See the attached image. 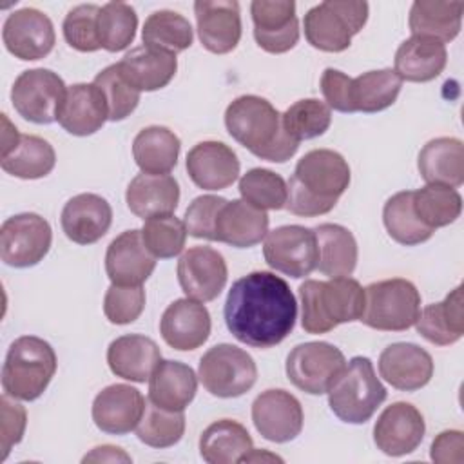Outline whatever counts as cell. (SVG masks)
<instances>
[{
	"mask_svg": "<svg viewBox=\"0 0 464 464\" xmlns=\"http://www.w3.org/2000/svg\"><path fill=\"white\" fill-rule=\"evenodd\" d=\"M223 315L228 332L239 343L265 350L290 335L297 319V301L283 277L254 270L232 283Z\"/></svg>",
	"mask_w": 464,
	"mask_h": 464,
	"instance_id": "obj_1",
	"label": "cell"
},
{
	"mask_svg": "<svg viewBox=\"0 0 464 464\" xmlns=\"http://www.w3.org/2000/svg\"><path fill=\"white\" fill-rule=\"evenodd\" d=\"M352 174L350 165L332 149H314L295 165L288 179L286 210L301 218L328 214L346 192Z\"/></svg>",
	"mask_w": 464,
	"mask_h": 464,
	"instance_id": "obj_2",
	"label": "cell"
},
{
	"mask_svg": "<svg viewBox=\"0 0 464 464\" xmlns=\"http://www.w3.org/2000/svg\"><path fill=\"white\" fill-rule=\"evenodd\" d=\"M228 134L259 160L272 163L288 161L299 149L281 123V112L265 98L243 94L225 111Z\"/></svg>",
	"mask_w": 464,
	"mask_h": 464,
	"instance_id": "obj_3",
	"label": "cell"
},
{
	"mask_svg": "<svg viewBox=\"0 0 464 464\" xmlns=\"http://www.w3.org/2000/svg\"><path fill=\"white\" fill-rule=\"evenodd\" d=\"M301 326L306 334H328L343 323L359 321L364 310V288L350 276L328 281L306 279L299 286Z\"/></svg>",
	"mask_w": 464,
	"mask_h": 464,
	"instance_id": "obj_4",
	"label": "cell"
},
{
	"mask_svg": "<svg viewBox=\"0 0 464 464\" xmlns=\"http://www.w3.org/2000/svg\"><path fill=\"white\" fill-rule=\"evenodd\" d=\"M56 368V353L47 341L22 335L11 343L2 366L4 393L16 401H34L47 390Z\"/></svg>",
	"mask_w": 464,
	"mask_h": 464,
	"instance_id": "obj_5",
	"label": "cell"
},
{
	"mask_svg": "<svg viewBox=\"0 0 464 464\" xmlns=\"http://www.w3.org/2000/svg\"><path fill=\"white\" fill-rule=\"evenodd\" d=\"M386 395L388 392L379 381L372 361L357 355L346 362L328 390V406L339 420L364 424L386 401Z\"/></svg>",
	"mask_w": 464,
	"mask_h": 464,
	"instance_id": "obj_6",
	"label": "cell"
},
{
	"mask_svg": "<svg viewBox=\"0 0 464 464\" xmlns=\"http://www.w3.org/2000/svg\"><path fill=\"white\" fill-rule=\"evenodd\" d=\"M420 314L417 286L402 277L370 283L364 288V310L361 323L381 332H404Z\"/></svg>",
	"mask_w": 464,
	"mask_h": 464,
	"instance_id": "obj_7",
	"label": "cell"
},
{
	"mask_svg": "<svg viewBox=\"0 0 464 464\" xmlns=\"http://www.w3.org/2000/svg\"><path fill=\"white\" fill-rule=\"evenodd\" d=\"M368 20L366 2L326 0L306 11L303 25L306 42L324 53H343L350 47Z\"/></svg>",
	"mask_w": 464,
	"mask_h": 464,
	"instance_id": "obj_8",
	"label": "cell"
},
{
	"mask_svg": "<svg viewBox=\"0 0 464 464\" xmlns=\"http://www.w3.org/2000/svg\"><path fill=\"white\" fill-rule=\"evenodd\" d=\"M198 379L210 395L236 399L252 390L257 381V366L246 350L221 343L208 348L199 359Z\"/></svg>",
	"mask_w": 464,
	"mask_h": 464,
	"instance_id": "obj_9",
	"label": "cell"
},
{
	"mask_svg": "<svg viewBox=\"0 0 464 464\" xmlns=\"http://www.w3.org/2000/svg\"><path fill=\"white\" fill-rule=\"evenodd\" d=\"M346 366L344 353L324 341H310L294 346L286 357L288 381L310 395L328 393Z\"/></svg>",
	"mask_w": 464,
	"mask_h": 464,
	"instance_id": "obj_10",
	"label": "cell"
},
{
	"mask_svg": "<svg viewBox=\"0 0 464 464\" xmlns=\"http://www.w3.org/2000/svg\"><path fill=\"white\" fill-rule=\"evenodd\" d=\"M67 85L51 69H29L18 74L11 87V103L27 121L49 125L56 121Z\"/></svg>",
	"mask_w": 464,
	"mask_h": 464,
	"instance_id": "obj_11",
	"label": "cell"
},
{
	"mask_svg": "<svg viewBox=\"0 0 464 464\" xmlns=\"http://www.w3.org/2000/svg\"><path fill=\"white\" fill-rule=\"evenodd\" d=\"M263 256L270 268L301 279L317 268L319 250L314 228L303 225H283L265 236Z\"/></svg>",
	"mask_w": 464,
	"mask_h": 464,
	"instance_id": "obj_12",
	"label": "cell"
},
{
	"mask_svg": "<svg viewBox=\"0 0 464 464\" xmlns=\"http://www.w3.org/2000/svg\"><path fill=\"white\" fill-rule=\"evenodd\" d=\"M53 230L47 219L34 212L7 218L0 227V257L7 266L29 268L49 252Z\"/></svg>",
	"mask_w": 464,
	"mask_h": 464,
	"instance_id": "obj_13",
	"label": "cell"
},
{
	"mask_svg": "<svg viewBox=\"0 0 464 464\" xmlns=\"http://www.w3.org/2000/svg\"><path fill=\"white\" fill-rule=\"evenodd\" d=\"M2 40L14 58L36 62L54 49L56 34L54 25L45 13L34 7H22L5 18Z\"/></svg>",
	"mask_w": 464,
	"mask_h": 464,
	"instance_id": "obj_14",
	"label": "cell"
},
{
	"mask_svg": "<svg viewBox=\"0 0 464 464\" xmlns=\"http://www.w3.org/2000/svg\"><path fill=\"white\" fill-rule=\"evenodd\" d=\"M252 422L263 439L277 444L290 442L303 430V406L286 390H265L252 402Z\"/></svg>",
	"mask_w": 464,
	"mask_h": 464,
	"instance_id": "obj_15",
	"label": "cell"
},
{
	"mask_svg": "<svg viewBox=\"0 0 464 464\" xmlns=\"http://www.w3.org/2000/svg\"><path fill=\"white\" fill-rule=\"evenodd\" d=\"M176 272L185 295L199 303L214 301L228 279L225 257L210 246H192L185 250L178 261Z\"/></svg>",
	"mask_w": 464,
	"mask_h": 464,
	"instance_id": "obj_16",
	"label": "cell"
},
{
	"mask_svg": "<svg viewBox=\"0 0 464 464\" xmlns=\"http://www.w3.org/2000/svg\"><path fill=\"white\" fill-rule=\"evenodd\" d=\"M254 38L270 54H283L299 42V22L292 0H254L250 4Z\"/></svg>",
	"mask_w": 464,
	"mask_h": 464,
	"instance_id": "obj_17",
	"label": "cell"
},
{
	"mask_svg": "<svg viewBox=\"0 0 464 464\" xmlns=\"http://www.w3.org/2000/svg\"><path fill=\"white\" fill-rule=\"evenodd\" d=\"M422 413L410 402H393L384 408L373 426V442L388 457H402L415 451L424 439Z\"/></svg>",
	"mask_w": 464,
	"mask_h": 464,
	"instance_id": "obj_18",
	"label": "cell"
},
{
	"mask_svg": "<svg viewBox=\"0 0 464 464\" xmlns=\"http://www.w3.org/2000/svg\"><path fill=\"white\" fill-rule=\"evenodd\" d=\"M156 268V257L143 243L141 230H125L116 236L105 252V272L112 285L140 286Z\"/></svg>",
	"mask_w": 464,
	"mask_h": 464,
	"instance_id": "obj_19",
	"label": "cell"
},
{
	"mask_svg": "<svg viewBox=\"0 0 464 464\" xmlns=\"http://www.w3.org/2000/svg\"><path fill=\"white\" fill-rule=\"evenodd\" d=\"M198 36L201 45L214 54L234 51L241 40V13L236 0L194 2Z\"/></svg>",
	"mask_w": 464,
	"mask_h": 464,
	"instance_id": "obj_20",
	"label": "cell"
},
{
	"mask_svg": "<svg viewBox=\"0 0 464 464\" xmlns=\"http://www.w3.org/2000/svg\"><path fill=\"white\" fill-rule=\"evenodd\" d=\"M210 314L207 306L190 297L172 301L160 319L163 341L178 352H192L210 335Z\"/></svg>",
	"mask_w": 464,
	"mask_h": 464,
	"instance_id": "obj_21",
	"label": "cell"
},
{
	"mask_svg": "<svg viewBox=\"0 0 464 464\" xmlns=\"http://www.w3.org/2000/svg\"><path fill=\"white\" fill-rule=\"evenodd\" d=\"M145 397L129 384H111L92 401V420L98 430L109 435H127L136 430L143 410Z\"/></svg>",
	"mask_w": 464,
	"mask_h": 464,
	"instance_id": "obj_22",
	"label": "cell"
},
{
	"mask_svg": "<svg viewBox=\"0 0 464 464\" xmlns=\"http://www.w3.org/2000/svg\"><path fill=\"white\" fill-rule=\"evenodd\" d=\"M379 373L395 390L415 392L433 377L431 355L413 343H393L379 355Z\"/></svg>",
	"mask_w": 464,
	"mask_h": 464,
	"instance_id": "obj_23",
	"label": "cell"
},
{
	"mask_svg": "<svg viewBox=\"0 0 464 464\" xmlns=\"http://www.w3.org/2000/svg\"><path fill=\"white\" fill-rule=\"evenodd\" d=\"M239 160L223 141H199L187 152V172L203 190H223L239 178Z\"/></svg>",
	"mask_w": 464,
	"mask_h": 464,
	"instance_id": "obj_24",
	"label": "cell"
},
{
	"mask_svg": "<svg viewBox=\"0 0 464 464\" xmlns=\"http://www.w3.org/2000/svg\"><path fill=\"white\" fill-rule=\"evenodd\" d=\"M60 223L67 239L76 245H92L109 232L112 208L105 198L83 192L63 205Z\"/></svg>",
	"mask_w": 464,
	"mask_h": 464,
	"instance_id": "obj_25",
	"label": "cell"
},
{
	"mask_svg": "<svg viewBox=\"0 0 464 464\" xmlns=\"http://www.w3.org/2000/svg\"><path fill=\"white\" fill-rule=\"evenodd\" d=\"M268 214L245 199L225 201L216 218L214 241L236 248H250L268 234Z\"/></svg>",
	"mask_w": 464,
	"mask_h": 464,
	"instance_id": "obj_26",
	"label": "cell"
},
{
	"mask_svg": "<svg viewBox=\"0 0 464 464\" xmlns=\"http://www.w3.org/2000/svg\"><path fill=\"white\" fill-rule=\"evenodd\" d=\"M109 120L107 102L94 83H74L67 87L65 100L56 121L72 136H91Z\"/></svg>",
	"mask_w": 464,
	"mask_h": 464,
	"instance_id": "obj_27",
	"label": "cell"
},
{
	"mask_svg": "<svg viewBox=\"0 0 464 464\" xmlns=\"http://www.w3.org/2000/svg\"><path fill=\"white\" fill-rule=\"evenodd\" d=\"M161 361L160 346L141 334L116 337L107 348V364L116 377L145 382Z\"/></svg>",
	"mask_w": 464,
	"mask_h": 464,
	"instance_id": "obj_28",
	"label": "cell"
},
{
	"mask_svg": "<svg viewBox=\"0 0 464 464\" xmlns=\"http://www.w3.org/2000/svg\"><path fill=\"white\" fill-rule=\"evenodd\" d=\"M125 201L129 210L141 219L174 214L179 203V185L170 174L141 172L130 179Z\"/></svg>",
	"mask_w": 464,
	"mask_h": 464,
	"instance_id": "obj_29",
	"label": "cell"
},
{
	"mask_svg": "<svg viewBox=\"0 0 464 464\" xmlns=\"http://www.w3.org/2000/svg\"><path fill=\"white\" fill-rule=\"evenodd\" d=\"M196 392V372L179 361H160L149 377V401L169 411H185Z\"/></svg>",
	"mask_w": 464,
	"mask_h": 464,
	"instance_id": "obj_30",
	"label": "cell"
},
{
	"mask_svg": "<svg viewBox=\"0 0 464 464\" xmlns=\"http://www.w3.org/2000/svg\"><path fill=\"white\" fill-rule=\"evenodd\" d=\"M446 62L448 51L444 44L428 36L411 34L399 45L393 71L402 82L424 83L435 80L444 71Z\"/></svg>",
	"mask_w": 464,
	"mask_h": 464,
	"instance_id": "obj_31",
	"label": "cell"
},
{
	"mask_svg": "<svg viewBox=\"0 0 464 464\" xmlns=\"http://www.w3.org/2000/svg\"><path fill=\"white\" fill-rule=\"evenodd\" d=\"M118 65L140 92H152L167 87L176 76L178 58L172 53L140 45L125 53Z\"/></svg>",
	"mask_w": 464,
	"mask_h": 464,
	"instance_id": "obj_32",
	"label": "cell"
},
{
	"mask_svg": "<svg viewBox=\"0 0 464 464\" xmlns=\"http://www.w3.org/2000/svg\"><path fill=\"white\" fill-rule=\"evenodd\" d=\"M417 169L426 183L457 188L464 183V145L459 138L430 140L419 152Z\"/></svg>",
	"mask_w": 464,
	"mask_h": 464,
	"instance_id": "obj_33",
	"label": "cell"
},
{
	"mask_svg": "<svg viewBox=\"0 0 464 464\" xmlns=\"http://www.w3.org/2000/svg\"><path fill=\"white\" fill-rule=\"evenodd\" d=\"M413 326L426 341L437 346H450L460 341L464 335L462 286L453 288L440 303L424 306Z\"/></svg>",
	"mask_w": 464,
	"mask_h": 464,
	"instance_id": "obj_34",
	"label": "cell"
},
{
	"mask_svg": "<svg viewBox=\"0 0 464 464\" xmlns=\"http://www.w3.org/2000/svg\"><path fill=\"white\" fill-rule=\"evenodd\" d=\"M464 2L451 0H415L410 9L408 25L411 34L428 36L440 44L457 38L462 25Z\"/></svg>",
	"mask_w": 464,
	"mask_h": 464,
	"instance_id": "obj_35",
	"label": "cell"
},
{
	"mask_svg": "<svg viewBox=\"0 0 464 464\" xmlns=\"http://www.w3.org/2000/svg\"><path fill=\"white\" fill-rule=\"evenodd\" d=\"M317 239V270L328 277L352 276L357 265V241L353 234L335 223H323L314 228Z\"/></svg>",
	"mask_w": 464,
	"mask_h": 464,
	"instance_id": "obj_36",
	"label": "cell"
},
{
	"mask_svg": "<svg viewBox=\"0 0 464 464\" xmlns=\"http://www.w3.org/2000/svg\"><path fill=\"white\" fill-rule=\"evenodd\" d=\"M254 448L246 428L232 419L207 426L199 437V455L208 464H236Z\"/></svg>",
	"mask_w": 464,
	"mask_h": 464,
	"instance_id": "obj_37",
	"label": "cell"
},
{
	"mask_svg": "<svg viewBox=\"0 0 464 464\" xmlns=\"http://www.w3.org/2000/svg\"><path fill=\"white\" fill-rule=\"evenodd\" d=\"M179 149V138L161 125L141 129L132 141L134 161L145 174H169L178 165Z\"/></svg>",
	"mask_w": 464,
	"mask_h": 464,
	"instance_id": "obj_38",
	"label": "cell"
},
{
	"mask_svg": "<svg viewBox=\"0 0 464 464\" xmlns=\"http://www.w3.org/2000/svg\"><path fill=\"white\" fill-rule=\"evenodd\" d=\"M2 170L20 179H40L51 174L56 165L53 145L34 134H22L16 147L2 156Z\"/></svg>",
	"mask_w": 464,
	"mask_h": 464,
	"instance_id": "obj_39",
	"label": "cell"
},
{
	"mask_svg": "<svg viewBox=\"0 0 464 464\" xmlns=\"http://www.w3.org/2000/svg\"><path fill=\"white\" fill-rule=\"evenodd\" d=\"M382 223L388 236L404 246H415L431 239L433 232L413 210V190L393 194L382 208Z\"/></svg>",
	"mask_w": 464,
	"mask_h": 464,
	"instance_id": "obj_40",
	"label": "cell"
},
{
	"mask_svg": "<svg viewBox=\"0 0 464 464\" xmlns=\"http://www.w3.org/2000/svg\"><path fill=\"white\" fill-rule=\"evenodd\" d=\"M143 45L178 54L192 45L194 33L190 22L170 9H160L147 16L141 29Z\"/></svg>",
	"mask_w": 464,
	"mask_h": 464,
	"instance_id": "obj_41",
	"label": "cell"
},
{
	"mask_svg": "<svg viewBox=\"0 0 464 464\" xmlns=\"http://www.w3.org/2000/svg\"><path fill=\"white\" fill-rule=\"evenodd\" d=\"M402 80L393 69L368 71L353 78L352 100L355 112H381L392 107L401 92Z\"/></svg>",
	"mask_w": 464,
	"mask_h": 464,
	"instance_id": "obj_42",
	"label": "cell"
},
{
	"mask_svg": "<svg viewBox=\"0 0 464 464\" xmlns=\"http://www.w3.org/2000/svg\"><path fill=\"white\" fill-rule=\"evenodd\" d=\"M413 210L426 227L437 230L457 221L462 212V198L451 187L426 183L413 190Z\"/></svg>",
	"mask_w": 464,
	"mask_h": 464,
	"instance_id": "obj_43",
	"label": "cell"
},
{
	"mask_svg": "<svg viewBox=\"0 0 464 464\" xmlns=\"http://www.w3.org/2000/svg\"><path fill=\"white\" fill-rule=\"evenodd\" d=\"M134 431L140 442L145 446L158 450L170 448L178 444L185 433V415L183 411H169L158 408L147 399L143 415Z\"/></svg>",
	"mask_w": 464,
	"mask_h": 464,
	"instance_id": "obj_44",
	"label": "cell"
},
{
	"mask_svg": "<svg viewBox=\"0 0 464 464\" xmlns=\"http://www.w3.org/2000/svg\"><path fill=\"white\" fill-rule=\"evenodd\" d=\"M138 14L125 2H109L100 7L98 36L102 49L109 53L125 51L136 38Z\"/></svg>",
	"mask_w": 464,
	"mask_h": 464,
	"instance_id": "obj_45",
	"label": "cell"
},
{
	"mask_svg": "<svg viewBox=\"0 0 464 464\" xmlns=\"http://www.w3.org/2000/svg\"><path fill=\"white\" fill-rule=\"evenodd\" d=\"M283 129L295 141L323 136L332 123V109L317 98H303L281 114Z\"/></svg>",
	"mask_w": 464,
	"mask_h": 464,
	"instance_id": "obj_46",
	"label": "cell"
},
{
	"mask_svg": "<svg viewBox=\"0 0 464 464\" xmlns=\"http://www.w3.org/2000/svg\"><path fill=\"white\" fill-rule=\"evenodd\" d=\"M239 194L246 203L261 210H281L286 207L288 185L270 169H250L239 178Z\"/></svg>",
	"mask_w": 464,
	"mask_h": 464,
	"instance_id": "obj_47",
	"label": "cell"
},
{
	"mask_svg": "<svg viewBox=\"0 0 464 464\" xmlns=\"http://www.w3.org/2000/svg\"><path fill=\"white\" fill-rule=\"evenodd\" d=\"M187 234L185 223L174 214L149 218L141 228L143 243L156 259H170L179 256L185 248Z\"/></svg>",
	"mask_w": 464,
	"mask_h": 464,
	"instance_id": "obj_48",
	"label": "cell"
},
{
	"mask_svg": "<svg viewBox=\"0 0 464 464\" xmlns=\"http://www.w3.org/2000/svg\"><path fill=\"white\" fill-rule=\"evenodd\" d=\"M103 94L109 109V121H121L134 112L140 103V91L125 78L118 63L100 71L92 82Z\"/></svg>",
	"mask_w": 464,
	"mask_h": 464,
	"instance_id": "obj_49",
	"label": "cell"
},
{
	"mask_svg": "<svg viewBox=\"0 0 464 464\" xmlns=\"http://www.w3.org/2000/svg\"><path fill=\"white\" fill-rule=\"evenodd\" d=\"M98 14L100 5L82 4L72 7L62 24V33L69 47L80 53H94L102 49L98 36Z\"/></svg>",
	"mask_w": 464,
	"mask_h": 464,
	"instance_id": "obj_50",
	"label": "cell"
},
{
	"mask_svg": "<svg viewBox=\"0 0 464 464\" xmlns=\"http://www.w3.org/2000/svg\"><path fill=\"white\" fill-rule=\"evenodd\" d=\"M143 286H120L112 285L107 288L103 297V314L112 324L134 323L145 308Z\"/></svg>",
	"mask_w": 464,
	"mask_h": 464,
	"instance_id": "obj_51",
	"label": "cell"
},
{
	"mask_svg": "<svg viewBox=\"0 0 464 464\" xmlns=\"http://www.w3.org/2000/svg\"><path fill=\"white\" fill-rule=\"evenodd\" d=\"M225 201H227L225 198L212 196V194L198 196L196 199H192V203L185 210V219H183L188 236L196 239L214 241L216 218Z\"/></svg>",
	"mask_w": 464,
	"mask_h": 464,
	"instance_id": "obj_52",
	"label": "cell"
},
{
	"mask_svg": "<svg viewBox=\"0 0 464 464\" xmlns=\"http://www.w3.org/2000/svg\"><path fill=\"white\" fill-rule=\"evenodd\" d=\"M27 426V411L16 399L4 393L0 397V450L2 460L7 459L11 448L24 439Z\"/></svg>",
	"mask_w": 464,
	"mask_h": 464,
	"instance_id": "obj_53",
	"label": "cell"
},
{
	"mask_svg": "<svg viewBox=\"0 0 464 464\" xmlns=\"http://www.w3.org/2000/svg\"><path fill=\"white\" fill-rule=\"evenodd\" d=\"M352 82L353 78L343 71L326 67L321 76V92L324 96V103L339 112H355L352 100Z\"/></svg>",
	"mask_w": 464,
	"mask_h": 464,
	"instance_id": "obj_54",
	"label": "cell"
},
{
	"mask_svg": "<svg viewBox=\"0 0 464 464\" xmlns=\"http://www.w3.org/2000/svg\"><path fill=\"white\" fill-rule=\"evenodd\" d=\"M430 457L439 464H460L464 460V433L460 430L440 431L431 442Z\"/></svg>",
	"mask_w": 464,
	"mask_h": 464,
	"instance_id": "obj_55",
	"label": "cell"
},
{
	"mask_svg": "<svg viewBox=\"0 0 464 464\" xmlns=\"http://www.w3.org/2000/svg\"><path fill=\"white\" fill-rule=\"evenodd\" d=\"M82 462H130V457L118 446L103 444L87 453Z\"/></svg>",
	"mask_w": 464,
	"mask_h": 464,
	"instance_id": "obj_56",
	"label": "cell"
},
{
	"mask_svg": "<svg viewBox=\"0 0 464 464\" xmlns=\"http://www.w3.org/2000/svg\"><path fill=\"white\" fill-rule=\"evenodd\" d=\"M2 121H4V130H2V156H5V154H9V152L16 147V143L20 141V136H22V134L18 132L16 127L11 125V121L7 120L5 114H2Z\"/></svg>",
	"mask_w": 464,
	"mask_h": 464,
	"instance_id": "obj_57",
	"label": "cell"
},
{
	"mask_svg": "<svg viewBox=\"0 0 464 464\" xmlns=\"http://www.w3.org/2000/svg\"><path fill=\"white\" fill-rule=\"evenodd\" d=\"M259 460L261 462H283V459L279 455L270 453L266 450H256V448H252L246 455H243L239 462H259Z\"/></svg>",
	"mask_w": 464,
	"mask_h": 464,
	"instance_id": "obj_58",
	"label": "cell"
}]
</instances>
